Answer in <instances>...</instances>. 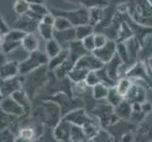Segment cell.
<instances>
[{"label":"cell","mask_w":152,"mask_h":142,"mask_svg":"<svg viewBox=\"0 0 152 142\" xmlns=\"http://www.w3.org/2000/svg\"><path fill=\"white\" fill-rule=\"evenodd\" d=\"M24 83V76H16L10 79L1 80V96L6 98L19 90H22Z\"/></svg>","instance_id":"obj_6"},{"label":"cell","mask_w":152,"mask_h":142,"mask_svg":"<svg viewBox=\"0 0 152 142\" xmlns=\"http://www.w3.org/2000/svg\"><path fill=\"white\" fill-rule=\"evenodd\" d=\"M117 53V42L113 39H110L108 43L100 49H96L93 54L97 57L104 65L109 63Z\"/></svg>","instance_id":"obj_7"},{"label":"cell","mask_w":152,"mask_h":142,"mask_svg":"<svg viewBox=\"0 0 152 142\" xmlns=\"http://www.w3.org/2000/svg\"><path fill=\"white\" fill-rule=\"evenodd\" d=\"M15 139L13 138V135L12 132L9 130H4L1 134V142H14Z\"/></svg>","instance_id":"obj_42"},{"label":"cell","mask_w":152,"mask_h":142,"mask_svg":"<svg viewBox=\"0 0 152 142\" xmlns=\"http://www.w3.org/2000/svg\"><path fill=\"white\" fill-rule=\"evenodd\" d=\"M19 136H22V138L28 139V140H31L34 136V130L31 127H26L23 128L20 131L19 133Z\"/></svg>","instance_id":"obj_39"},{"label":"cell","mask_w":152,"mask_h":142,"mask_svg":"<svg viewBox=\"0 0 152 142\" xmlns=\"http://www.w3.org/2000/svg\"><path fill=\"white\" fill-rule=\"evenodd\" d=\"M38 32H39V35L41 36V38L44 39L46 42L54 38L55 28H54V26L48 25V24L41 22L38 27Z\"/></svg>","instance_id":"obj_25"},{"label":"cell","mask_w":152,"mask_h":142,"mask_svg":"<svg viewBox=\"0 0 152 142\" xmlns=\"http://www.w3.org/2000/svg\"><path fill=\"white\" fill-rule=\"evenodd\" d=\"M72 142H89V139H88V140H78V141H72Z\"/></svg>","instance_id":"obj_48"},{"label":"cell","mask_w":152,"mask_h":142,"mask_svg":"<svg viewBox=\"0 0 152 142\" xmlns=\"http://www.w3.org/2000/svg\"><path fill=\"white\" fill-rule=\"evenodd\" d=\"M49 58L46 55L45 51L36 50L29 53L28 57L19 64V74L26 76L45 65H48Z\"/></svg>","instance_id":"obj_2"},{"label":"cell","mask_w":152,"mask_h":142,"mask_svg":"<svg viewBox=\"0 0 152 142\" xmlns=\"http://www.w3.org/2000/svg\"><path fill=\"white\" fill-rule=\"evenodd\" d=\"M0 75H1V80L19 76V63L8 61L5 64L1 65Z\"/></svg>","instance_id":"obj_15"},{"label":"cell","mask_w":152,"mask_h":142,"mask_svg":"<svg viewBox=\"0 0 152 142\" xmlns=\"http://www.w3.org/2000/svg\"><path fill=\"white\" fill-rule=\"evenodd\" d=\"M29 5L34 4H45V0H26Z\"/></svg>","instance_id":"obj_43"},{"label":"cell","mask_w":152,"mask_h":142,"mask_svg":"<svg viewBox=\"0 0 152 142\" xmlns=\"http://www.w3.org/2000/svg\"><path fill=\"white\" fill-rule=\"evenodd\" d=\"M12 97L21 106H22L25 110V112H28L30 109V102L28 97L27 93L23 90H19L12 95Z\"/></svg>","instance_id":"obj_30"},{"label":"cell","mask_w":152,"mask_h":142,"mask_svg":"<svg viewBox=\"0 0 152 142\" xmlns=\"http://www.w3.org/2000/svg\"><path fill=\"white\" fill-rule=\"evenodd\" d=\"M105 65L93 53H87L77 60L76 67L82 68L87 71H96L101 69Z\"/></svg>","instance_id":"obj_8"},{"label":"cell","mask_w":152,"mask_h":142,"mask_svg":"<svg viewBox=\"0 0 152 142\" xmlns=\"http://www.w3.org/2000/svg\"><path fill=\"white\" fill-rule=\"evenodd\" d=\"M122 65H123V61L121 58H120V56L118 55V53L115 54V56L113 58V59L104 65L105 69H106L110 78H111L113 81H114L115 82H117L118 79L120 77L119 72H120V68H121Z\"/></svg>","instance_id":"obj_11"},{"label":"cell","mask_w":152,"mask_h":142,"mask_svg":"<svg viewBox=\"0 0 152 142\" xmlns=\"http://www.w3.org/2000/svg\"><path fill=\"white\" fill-rule=\"evenodd\" d=\"M114 111H115V115H116L118 118H128L132 114V103L129 101H127L126 99H124L116 107H114Z\"/></svg>","instance_id":"obj_21"},{"label":"cell","mask_w":152,"mask_h":142,"mask_svg":"<svg viewBox=\"0 0 152 142\" xmlns=\"http://www.w3.org/2000/svg\"><path fill=\"white\" fill-rule=\"evenodd\" d=\"M121 142H132V135H124V138H122Z\"/></svg>","instance_id":"obj_44"},{"label":"cell","mask_w":152,"mask_h":142,"mask_svg":"<svg viewBox=\"0 0 152 142\" xmlns=\"http://www.w3.org/2000/svg\"><path fill=\"white\" fill-rule=\"evenodd\" d=\"M89 71L82 69V68H78V67H74L73 69L70 71V73L68 74V79L70 80V82H74V83H78L81 82H84L85 79L88 75Z\"/></svg>","instance_id":"obj_26"},{"label":"cell","mask_w":152,"mask_h":142,"mask_svg":"<svg viewBox=\"0 0 152 142\" xmlns=\"http://www.w3.org/2000/svg\"><path fill=\"white\" fill-rule=\"evenodd\" d=\"M41 21L33 17L29 13L24 15H20L15 21L13 25V29H20L26 33H34L36 30H38V27Z\"/></svg>","instance_id":"obj_5"},{"label":"cell","mask_w":152,"mask_h":142,"mask_svg":"<svg viewBox=\"0 0 152 142\" xmlns=\"http://www.w3.org/2000/svg\"><path fill=\"white\" fill-rule=\"evenodd\" d=\"M94 139H95L96 142H113L112 136L108 133L105 132V131H101V130L99 131V133Z\"/></svg>","instance_id":"obj_38"},{"label":"cell","mask_w":152,"mask_h":142,"mask_svg":"<svg viewBox=\"0 0 152 142\" xmlns=\"http://www.w3.org/2000/svg\"><path fill=\"white\" fill-rule=\"evenodd\" d=\"M110 88L111 87L107 86L106 85H104L102 82L98 83V85L92 87V95H93L94 99H96V101L106 99L109 95Z\"/></svg>","instance_id":"obj_24"},{"label":"cell","mask_w":152,"mask_h":142,"mask_svg":"<svg viewBox=\"0 0 152 142\" xmlns=\"http://www.w3.org/2000/svg\"><path fill=\"white\" fill-rule=\"evenodd\" d=\"M108 8V7H107ZM104 7H95L89 10V17H90V24L94 27L100 24L106 14V9Z\"/></svg>","instance_id":"obj_19"},{"label":"cell","mask_w":152,"mask_h":142,"mask_svg":"<svg viewBox=\"0 0 152 142\" xmlns=\"http://www.w3.org/2000/svg\"><path fill=\"white\" fill-rule=\"evenodd\" d=\"M65 1L70 3V4H74V5H78V6H80L81 0H65Z\"/></svg>","instance_id":"obj_45"},{"label":"cell","mask_w":152,"mask_h":142,"mask_svg":"<svg viewBox=\"0 0 152 142\" xmlns=\"http://www.w3.org/2000/svg\"><path fill=\"white\" fill-rule=\"evenodd\" d=\"M85 82L89 87H94L95 85L100 83V78L98 76L97 70L96 71H90L85 79Z\"/></svg>","instance_id":"obj_36"},{"label":"cell","mask_w":152,"mask_h":142,"mask_svg":"<svg viewBox=\"0 0 152 142\" xmlns=\"http://www.w3.org/2000/svg\"><path fill=\"white\" fill-rule=\"evenodd\" d=\"M55 20H56V16L55 14L52 13V12H49L48 14H45V16L43 17L41 22H43L45 24H48V25H51V26H54L55 24Z\"/></svg>","instance_id":"obj_40"},{"label":"cell","mask_w":152,"mask_h":142,"mask_svg":"<svg viewBox=\"0 0 152 142\" xmlns=\"http://www.w3.org/2000/svg\"><path fill=\"white\" fill-rule=\"evenodd\" d=\"M81 42H82V45L84 46L85 50L88 52V53H93V52L96 49V43H95V33L84 38Z\"/></svg>","instance_id":"obj_35"},{"label":"cell","mask_w":152,"mask_h":142,"mask_svg":"<svg viewBox=\"0 0 152 142\" xmlns=\"http://www.w3.org/2000/svg\"><path fill=\"white\" fill-rule=\"evenodd\" d=\"M128 15L135 24L152 29V5L148 0H129Z\"/></svg>","instance_id":"obj_1"},{"label":"cell","mask_w":152,"mask_h":142,"mask_svg":"<svg viewBox=\"0 0 152 142\" xmlns=\"http://www.w3.org/2000/svg\"><path fill=\"white\" fill-rule=\"evenodd\" d=\"M64 120L66 121L70 122L72 124H75L80 126V127H84V126L89 123L93 120L91 118H89L87 114L85 113L84 110L82 109H76V110H73V111L69 112L68 114H66L64 118Z\"/></svg>","instance_id":"obj_10"},{"label":"cell","mask_w":152,"mask_h":142,"mask_svg":"<svg viewBox=\"0 0 152 142\" xmlns=\"http://www.w3.org/2000/svg\"><path fill=\"white\" fill-rule=\"evenodd\" d=\"M148 2H149V3H150L151 5H152V0H148Z\"/></svg>","instance_id":"obj_49"},{"label":"cell","mask_w":152,"mask_h":142,"mask_svg":"<svg viewBox=\"0 0 152 142\" xmlns=\"http://www.w3.org/2000/svg\"><path fill=\"white\" fill-rule=\"evenodd\" d=\"M62 49H64V47L61 46V45L55 38L45 42V51L46 55L48 56L49 59H51V58H53L56 55L59 54L60 52L62 50Z\"/></svg>","instance_id":"obj_22"},{"label":"cell","mask_w":152,"mask_h":142,"mask_svg":"<svg viewBox=\"0 0 152 142\" xmlns=\"http://www.w3.org/2000/svg\"><path fill=\"white\" fill-rule=\"evenodd\" d=\"M71 130H72V123L62 119L56 126L54 131V135L58 140H60L61 142H69L71 141Z\"/></svg>","instance_id":"obj_12"},{"label":"cell","mask_w":152,"mask_h":142,"mask_svg":"<svg viewBox=\"0 0 152 142\" xmlns=\"http://www.w3.org/2000/svg\"><path fill=\"white\" fill-rule=\"evenodd\" d=\"M148 66L150 69V71L152 72V56H150L149 58H148Z\"/></svg>","instance_id":"obj_46"},{"label":"cell","mask_w":152,"mask_h":142,"mask_svg":"<svg viewBox=\"0 0 152 142\" xmlns=\"http://www.w3.org/2000/svg\"><path fill=\"white\" fill-rule=\"evenodd\" d=\"M13 10L17 15H24L30 10V5L26 0H16L13 5Z\"/></svg>","instance_id":"obj_33"},{"label":"cell","mask_w":152,"mask_h":142,"mask_svg":"<svg viewBox=\"0 0 152 142\" xmlns=\"http://www.w3.org/2000/svg\"><path fill=\"white\" fill-rule=\"evenodd\" d=\"M48 70H49L48 66L45 65L39 68V69L26 75L27 78L24 79V83H26V88L28 90H32V89L41 87V85H44L46 79H48Z\"/></svg>","instance_id":"obj_4"},{"label":"cell","mask_w":152,"mask_h":142,"mask_svg":"<svg viewBox=\"0 0 152 142\" xmlns=\"http://www.w3.org/2000/svg\"><path fill=\"white\" fill-rule=\"evenodd\" d=\"M30 140H28V139H26L24 138H22V136H19V138L17 139H15L14 142H29Z\"/></svg>","instance_id":"obj_47"},{"label":"cell","mask_w":152,"mask_h":142,"mask_svg":"<svg viewBox=\"0 0 152 142\" xmlns=\"http://www.w3.org/2000/svg\"><path fill=\"white\" fill-rule=\"evenodd\" d=\"M22 46L29 53L39 49V39L34 33H27L22 41Z\"/></svg>","instance_id":"obj_20"},{"label":"cell","mask_w":152,"mask_h":142,"mask_svg":"<svg viewBox=\"0 0 152 142\" xmlns=\"http://www.w3.org/2000/svg\"><path fill=\"white\" fill-rule=\"evenodd\" d=\"M29 55V52L26 50L24 47L21 46L18 49L13 50L12 52L7 54V61H12V62H16V63H22L25 61Z\"/></svg>","instance_id":"obj_23"},{"label":"cell","mask_w":152,"mask_h":142,"mask_svg":"<svg viewBox=\"0 0 152 142\" xmlns=\"http://www.w3.org/2000/svg\"><path fill=\"white\" fill-rule=\"evenodd\" d=\"M94 30H95V27L92 26L91 24L80 25L78 27H76L77 40L82 41L84 38L88 37V36L94 34Z\"/></svg>","instance_id":"obj_28"},{"label":"cell","mask_w":152,"mask_h":142,"mask_svg":"<svg viewBox=\"0 0 152 142\" xmlns=\"http://www.w3.org/2000/svg\"><path fill=\"white\" fill-rule=\"evenodd\" d=\"M55 16H64L71 22L73 27H78L80 25L90 24V17H89V10L86 8L80 7L74 10H59L51 9Z\"/></svg>","instance_id":"obj_3"},{"label":"cell","mask_w":152,"mask_h":142,"mask_svg":"<svg viewBox=\"0 0 152 142\" xmlns=\"http://www.w3.org/2000/svg\"><path fill=\"white\" fill-rule=\"evenodd\" d=\"M10 29H12L10 28V26L7 24L6 21L1 17V19H0V34H1V37L8 34L10 31Z\"/></svg>","instance_id":"obj_41"},{"label":"cell","mask_w":152,"mask_h":142,"mask_svg":"<svg viewBox=\"0 0 152 142\" xmlns=\"http://www.w3.org/2000/svg\"><path fill=\"white\" fill-rule=\"evenodd\" d=\"M109 40L110 39L108 38V35H106L105 33H101V32L95 33V43L96 49H100V47L104 46L108 43Z\"/></svg>","instance_id":"obj_37"},{"label":"cell","mask_w":152,"mask_h":142,"mask_svg":"<svg viewBox=\"0 0 152 142\" xmlns=\"http://www.w3.org/2000/svg\"><path fill=\"white\" fill-rule=\"evenodd\" d=\"M132 85H133V82L130 80V78L126 77V78H121L120 80H118L115 87H116L117 91L125 98Z\"/></svg>","instance_id":"obj_29"},{"label":"cell","mask_w":152,"mask_h":142,"mask_svg":"<svg viewBox=\"0 0 152 142\" xmlns=\"http://www.w3.org/2000/svg\"><path fill=\"white\" fill-rule=\"evenodd\" d=\"M26 34L27 33L20 29H12L8 34L1 37V40L9 41V42H15V43H22V41L26 36Z\"/></svg>","instance_id":"obj_31"},{"label":"cell","mask_w":152,"mask_h":142,"mask_svg":"<svg viewBox=\"0 0 152 142\" xmlns=\"http://www.w3.org/2000/svg\"><path fill=\"white\" fill-rule=\"evenodd\" d=\"M125 99L129 101L132 104L143 103L145 99V91L144 87L140 85L133 83V85L130 88V90L127 94V96L125 97Z\"/></svg>","instance_id":"obj_14"},{"label":"cell","mask_w":152,"mask_h":142,"mask_svg":"<svg viewBox=\"0 0 152 142\" xmlns=\"http://www.w3.org/2000/svg\"><path fill=\"white\" fill-rule=\"evenodd\" d=\"M126 75L129 78H135V79H143L145 80L148 79V74H146L145 66L142 62L135 63L133 65L129 67V69L127 71Z\"/></svg>","instance_id":"obj_18"},{"label":"cell","mask_w":152,"mask_h":142,"mask_svg":"<svg viewBox=\"0 0 152 142\" xmlns=\"http://www.w3.org/2000/svg\"><path fill=\"white\" fill-rule=\"evenodd\" d=\"M54 38L59 42L61 45V46L64 47H68L71 42L77 40V36H76V28L73 27L71 29H68L65 30H55V34H54Z\"/></svg>","instance_id":"obj_13"},{"label":"cell","mask_w":152,"mask_h":142,"mask_svg":"<svg viewBox=\"0 0 152 142\" xmlns=\"http://www.w3.org/2000/svg\"><path fill=\"white\" fill-rule=\"evenodd\" d=\"M1 110L3 113L10 116H23L26 112L24 108L12 97H6L2 99L1 102Z\"/></svg>","instance_id":"obj_9"},{"label":"cell","mask_w":152,"mask_h":142,"mask_svg":"<svg viewBox=\"0 0 152 142\" xmlns=\"http://www.w3.org/2000/svg\"><path fill=\"white\" fill-rule=\"evenodd\" d=\"M68 57H69V49H68V47H64L59 54L49 59V62L48 64L49 70L54 71L58 67H60L67 60Z\"/></svg>","instance_id":"obj_17"},{"label":"cell","mask_w":152,"mask_h":142,"mask_svg":"<svg viewBox=\"0 0 152 142\" xmlns=\"http://www.w3.org/2000/svg\"><path fill=\"white\" fill-rule=\"evenodd\" d=\"M54 28L55 30H65L68 29L73 28V26L71 24V22L68 19H66L64 16H56V20H55V24H54Z\"/></svg>","instance_id":"obj_34"},{"label":"cell","mask_w":152,"mask_h":142,"mask_svg":"<svg viewBox=\"0 0 152 142\" xmlns=\"http://www.w3.org/2000/svg\"><path fill=\"white\" fill-rule=\"evenodd\" d=\"M50 10L45 4H34V5H30V10L28 13L36 19L42 21L43 17L45 14H48Z\"/></svg>","instance_id":"obj_27"},{"label":"cell","mask_w":152,"mask_h":142,"mask_svg":"<svg viewBox=\"0 0 152 142\" xmlns=\"http://www.w3.org/2000/svg\"><path fill=\"white\" fill-rule=\"evenodd\" d=\"M125 44H126V46H127L130 59H132V61H134L141 52V49H142V47H143L142 46L143 44L141 43V41L136 37V36H132V38H129V40L126 41Z\"/></svg>","instance_id":"obj_16"},{"label":"cell","mask_w":152,"mask_h":142,"mask_svg":"<svg viewBox=\"0 0 152 142\" xmlns=\"http://www.w3.org/2000/svg\"><path fill=\"white\" fill-rule=\"evenodd\" d=\"M124 99H125V98L117 91L116 87L113 86V87H111V88H110L109 95H108V97H107L106 99L108 101V103H109V104H111L112 106H113V107H116L117 105H118L120 102H121Z\"/></svg>","instance_id":"obj_32"}]
</instances>
